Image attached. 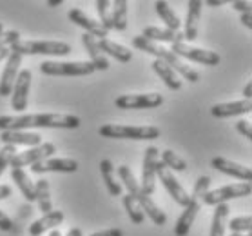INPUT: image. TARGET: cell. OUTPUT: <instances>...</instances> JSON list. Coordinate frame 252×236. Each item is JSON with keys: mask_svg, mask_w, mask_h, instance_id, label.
<instances>
[{"mask_svg": "<svg viewBox=\"0 0 252 236\" xmlns=\"http://www.w3.org/2000/svg\"><path fill=\"white\" fill-rule=\"evenodd\" d=\"M80 118L75 115H18L0 116L2 131H28L33 127H60L76 129L80 127Z\"/></svg>", "mask_w": 252, "mask_h": 236, "instance_id": "6da1fadb", "label": "cell"}, {"mask_svg": "<svg viewBox=\"0 0 252 236\" xmlns=\"http://www.w3.org/2000/svg\"><path fill=\"white\" fill-rule=\"evenodd\" d=\"M132 46L136 47V49H140V51H145V53H149V55H155L158 60L165 62L167 66H169V67L176 73V75L180 73L185 80L192 82V84L200 80V73L192 69V67H190L185 60H182L180 57H176L171 49H167V47L160 46V44H155V42L145 40L143 36H134V38H132Z\"/></svg>", "mask_w": 252, "mask_h": 236, "instance_id": "7a4b0ae2", "label": "cell"}, {"mask_svg": "<svg viewBox=\"0 0 252 236\" xmlns=\"http://www.w3.org/2000/svg\"><path fill=\"white\" fill-rule=\"evenodd\" d=\"M209 185H211V178L209 176H200L198 182H196L194 189L189 195V203L187 207H184V213L180 214V218L176 220V225H174V236H187L189 235L190 227L194 224L196 216L201 209V198L209 191Z\"/></svg>", "mask_w": 252, "mask_h": 236, "instance_id": "3957f363", "label": "cell"}, {"mask_svg": "<svg viewBox=\"0 0 252 236\" xmlns=\"http://www.w3.org/2000/svg\"><path fill=\"white\" fill-rule=\"evenodd\" d=\"M100 136L116 140H156L160 138V127L156 126H124V124H105L98 129Z\"/></svg>", "mask_w": 252, "mask_h": 236, "instance_id": "277c9868", "label": "cell"}, {"mask_svg": "<svg viewBox=\"0 0 252 236\" xmlns=\"http://www.w3.org/2000/svg\"><path fill=\"white\" fill-rule=\"evenodd\" d=\"M11 51H17L20 55H49V57H65L71 53V46L67 42H31V40H18L13 46H9Z\"/></svg>", "mask_w": 252, "mask_h": 236, "instance_id": "5b68a950", "label": "cell"}, {"mask_svg": "<svg viewBox=\"0 0 252 236\" xmlns=\"http://www.w3.org/2000/svg\"><path fill=\"white\" fill-rule=\"evenodd\" d=\"M42 75L47 76H89L94 73L91 62H46L40 64Z\"/></svg>", "mask_w": 252, "mask_h": 236, "instance_id": "8992f818", "label": "cell"}, {"mask_svg": "<svg viewBox=\"0 0 252 236\" xmlns=\"http://www.w3.org/2000/svg\"><path fill=\"white\" fill-rule=\"evenodd\" d=\"M251 193H252V187L249 182L230 184V185H225V187H220V189L207 191L205 195H203V198H201V203H205V205H220V203H227L232 198L249 196Z\"/></svg>", "mask_w": 252, "mask_h": 236, "instance_id": "52a82bcc", "label": "cell"}, {"mask_svg": "<svg viewBox=\"0 0 252 236\" xmlns=\"http://www.w3.org/2000/svg\"><path fill=\"white\" fill-rule=\"evenodd\" d=\"M55 153H57L55 144H51V142H44V144L36 145V147H29L28 151L17 153V155L11 158L9 167H11V169L13 167L22 169L24 166H33V164H36V162L47 160V158H51Z\"/></svg>", "mask_w": 252, "mask_h": 236, "instance_id": "ba28073f", "label": "cell"}, {"mask_svg": "<svg viewBox=\"0 0 252 236\" xmlns=\"http://www.w3.org/2000/svg\"><path fill=\"white\" fill-rule=\"evenodd\" d=\"M163 104V97L160 93H147V95H120L115 100L118 109H155Z\"/></svg>", "mask_w": 252, "mask_h": 236, "instance_id": "9c48e42d", "label": "cell"}, {"mask_svg": "<svg viewBox=\"0 0 252 236\" xmlns=\"http://www.w3.org/2000/svg\"><path fill=\"white\" fill-rule=\"evenodd\" d=\"M171 51L180 57L182 60H192V62L203 64V66H218L220 64V55L214 51H207V49H200V47H192L185 42L180 44H171Z\"/></svg>", "mask_w": 252, "mask_h": 236, "instance_id": "30bf717a", "label": "cell"}, {"mask_svg": "<svg viewBox=\"0 0 252 236\" xmlns=\"http://www.w3.org/2000/svg\"><path fill=\"white\" fill-rule=\"evenodd\" d=\"M160 160V151L156 149L155 145H149L145 149V156H143V169H142V185L140 191L143 195H153L156 187V164Z\"/></svg>", "mask_w": 252, "mask_h": 236, "instance_id": "8fae6325", "label": "cell"}, {"mask_svg": "<svg viewBox=\"0 0 252 236\" xmlns=\"http://www.w3.org/2000/svg\"><path fill=\"white\" fill-rule=\"evenodd\" d=\"M156 176L160 178V182L163 184L167 191H169V195L172 196V200L176 202L178 205H182V207H187V203H189V193L182 187V184L174 178V174L172 171H169L160 160L156 164Z\"/></svg>", "mask_w": 252, "mask_h": 236, "instance_id": "7c38bea8", "label": "cell"}, {"mask_svg": "<svg viewBox=\"0 0 252 236\" xmlns=\"http://www.w3.org/2000/svg\"><path fill=\"white\" fill-rule=\"evenodd\" d=\"M29 86H31V73H29V69H22L18 73L11 91V107L17 113H24L28 109Z\"/></svg>", "mask_w": 252, "mask_h": 236, "instance_id": "4fadbf2b", "label": "cell"}, {"mask_svg": "<svg viewBox=\"0 0 252 236\" xmlns=\"http://www.w3.org/2000/svg\"><path fill=\"white\" fill-rule=\"evenodd\" d=\"M20 64H22V55L9 49L6 69H4L2 78H0V97H9L11 95L15 80H17L18 73H20Z\"/></svg>", "mask_w": 252, "mask_h": 236, "instance_id": "5bb4252c", "label": "cell"}, {"mask_svg": "<svg viewBox=\"0 0 252 236\" xmlns=\"http://www.w3.org/2000/svg\"><path fill=\"white\" fill-rule=\"evenodd\" d=\"M31 171L34 174L42 173H76L78 162L73 158H47V160L36 162L31 166Z\"/></svg>", "mask_w": 252, "mask_h": 236, "instance_id": "9a60e30c", "label": "cell"}, {"mask_svg": "<svg viewBox=\"0 0 252 236\" xmlns=\"http://www.w3.org/2000/svg\"><path fill=\"white\" fill-rule=\"evenodd\" d=\"M211 166L214 167V169L221 171L223 174H229V176H234V178L241 180V182H249V184H251V180H252L251 167H245V166H241V164H236V162H232V160H227L223 156H214L211 160Z\"/></svg>", "mask_w": 252, "mask_h": 236, "instance_id": "2e32d148", "label": "cell"}, {"mask_svg": "<svg viewBox=\"0 0 252 236\" xmlns=\"http://www.w3.org/2000/svg\"><path fill=\"white\" fill-rule=\"evenodd\" d=\"M67 17L71 22H75L76 26H80V28L86 29V33L91 35L93 38L96 36V38L103 40V38H107V35H109V31H105V29L102 28V24L89 18L82 9H71V11L67 13Z\"/></svg>", "mask_w": 252, "mask_h": 236, "instance_id": "e0dca14e", "label": "cell"}, {"mask_svg": "<svg viewBox=\"0 0 252 236\" xmlns=\"http://www.w3.org/2000/svg\"><path fill=\"white\" fill-rule=\"evenodd\" d=\"M187 18H185V29H184V42H194L198 38V22L201 17V7L203 2L200 0H190L187 4Z\"/></svg>", "mask_w": 252, "mask_h": 236, "instance_id": "ac0fdd59", "label": "cell"}, {"mask_svg": "<svg viewBox=\"0 0 252 236\" xmlns=\"http://www.w3.org/2000/svg\"><path fill=\"white\" fill-rule=\"evenodd\" d=\"M0 140L4 145H28V147H36L42 144V136L38 133L29 131H2L0 133Z\"/></svg>", "mask_w": 252, "mask_h": 236, "instance_id": "d6986e66", "label": "cell"}, {"mask_svg": "<svg viewBox=\"0 0 252 236\" xmlns=\"http://www.w3.org/2000/svg\"><path fill=\"white\" fill-rule=\"evenodd\" d=\"M252 111L251 100H240V102H229V104H216L211 107V115L214 118H230V116L247 115Z\"/></svg>", "mask_w": 252, "mask_h": 236, "instance_id": "ffe728a7", "label": "cell"}, {"mask_svg": "<svg viewBox=\"0 0 252 236\" xmlns=\"http://www.w3.org/2000/svg\"><path fill=\"white\" fill-rule=\"evenodd\" d=\"M82 44H84L87 55H89V58H91L89 62L93 64L94 71H107L109 69V60H107V57L100 51L96 38H93L91 35L84 33V35H82Z\"/></svg>", "mask_w": 252, "mask_h": 236, "instance_id": "44dd1931", "label": "cell"}, {"mask_svg": "<svg viewBox=\"0 0 252 236\" xmlns=\"http://www.w3.org/2000/svg\"><path fill=\"white\" fill-rule=\"evenodd\" d=\"M142 36L149 42H169V44H180L184 42V33L182 31H171V29H160L155 26H149L142 31Z\"/></svg>", "mask_w": 252, "mask_h": 236, "instance_id": "7402d4cb", "label": "cell"}, {"mask_svg": "<svg viewBox=\"0 0 252 236\" xmlns=\"http://www.w3.org/2000/svg\"><path fill=\"white\" fill-rule=\"evenodd\" d=\"M134 198H136V202L140 203V207H142L143 214H147L153 224H155V225H165L167 214L163 213L158 205H156V202L153 200L149 195H143L142 191H140L138 195H134Z\"/></svg>", "mask_w": 252, "mask_h": 236, "instance_id": "603a6c76", "label": "cell"}, {"mask_svg": "<svg viewBox=\"0 0 252 236\" xmlns=\"http://www.w3.org/2000/svg\"><path fill=\"white\" fill-rule=\"evenodd\" d=\"M63 222V213L62 211H51V213L44 214L42 218L29 225V235L31 236H42L46 231L57 229V225Z\"/></svg>", "mask_w": 252, "mask_h": 236, "instance_id": "cb8c5ba5", "label": "cell"}, {"mask_svg": "<svg viewBox=\"0 0 252 236\" xmlns=\"http://www.w3.org/2000/svg\"><path fill=\"white\" fill-rule=\"evenodd\" d=\"M11 178H13V182L17 184L18 189H20L22 196L29 202V203L36 200V196H34V182L29 178V174L24 173V169L13 167V169H11Z\"/></svg>", "mask_w": 252, "mask_h": 236, "instance_id": "d4e9b609", "label": "cell"}, {"mask_svg": "<svg viewBox=\"0 0 252 236\" xmlns=\"http://www.w3.org/2000/svg\"><path fill=\"white\" fill-rule=\"evenodd\" d=\"M98 47H100V51L105 55H111L113 58H116L118 62H131L132 60V53L127 49L126 46H120V44H116V42L109 40V38H103V40H98Z\"/></svg>", "mask_w": 252, "mask_h": 236, "instance_id": "484cf974", "label": "cell"}, {"mask_svg": "<svg viewBox=\"0 0 252 236\" xmlns=\"http://www.w3.org/2000/svg\"><path fill=\"white\" fill-rule=\"evenodd\" d=\"M153 71L160 76L161 80L165 82V86L169 87V89H172V91L182 89V80L178 78L176 73H174V71H172L165 62H161V60H158V58H156L155 62H153Z\"/></svg>", "mask_w": 252, "mask_h": 236, "instance_id": "4316f807", "label": "cell"}, {"mask_svg": "<svg viewBox=\"0 0 252 236\" xmlns=\"http://www.w3.org/2000/svg\"><path fill=\"white\" fill-rule=\"evenodd\" d=\"M100 173H102V178L105 182V187L109 191L111 196H120L122 195V185L116 182L115 178V166L109 158L100 162Z\"/></svg>", "mask_w": 252, "mask_h": 236, "instance_id": "83f0119b", "label": "cell"}, {"mask_svg": "<svg viewBox=\"0 0 252 236\" xmlns=\"http://www.w3.org/2000/svg\"><path fill=\"white\" fill-rule=\"evenodd\" d=\"M34 196L38 200V205H40V211L44 214L51 213L53 211V203H51V196H49V182L46 178H40L34 182Z\"/></svg>", "mask_w": 252, "mask_h": 236, "instance_id": "f1b7e54d", "label": "cell"}, {"mask_svg": "<svg viewBox=\"0 0 252 236\" xmlns=\"http://www.w3.org/2000/svg\"><path fill=\"white\" fill-rule=\"evenodd\" d=\"M126 0H116L113 4V13H111V24H113V29L116 31H126L127 29V15H129V9H127Z\"/></svg>", "mask_w": 252, "mask_h": 236, "instance_id": "f546056e", "label": "cell"}, {"mask_svg": "<svg viewBox=\"0 0 252 236\" xmlns=\"http://www.w3.org/2000/svg\"><path fill=\"white\" fill-rule=\"evenodd\" d=\"M229 205L227 203H220L216 205L214 216H212L211 225V236H225V227H227V216H229Z\"/></svg>", "mask_w": 252, "mask_h": 236, "instance_id": "4dcf8cb0", "label": "cell"}, {"mask_svg": "<svg viewBox=\"0 0 252 236\" xmlns=\"http://www.w3.org/2000/svg\"><path fill=\"white\" fill-rule=\"evenodd\" d=\"M155 7H156L158 17H160L161 20L167 24V29H171V31H178V29H180L182 22H180V18H178L176 13L169 7V4H167V2H156Z\"/></svg>", "mask_w": 252, "mask_h": 236, "instance_id": "1f68e13d", "label": "cell"}, {"mask_svg": "<svg viewBox=\"0 0 252 236\" xmlns=\"http://www.w3.org/2000/svg\"><path fill=\"white\" fill-rule=\"evenodd\" d=\"M161 164L169 169V171H176V173H184L185 169H187V162L182 158V156H178L174 151L167 149L161 153Z\"/></svg>", "mask_w": 252, "mask_h": 236, "instance_id": "d6a6232c", "label": "cell"}, {"mask_svg": "<svg viewBox=\"0 0 252 236\" xmlns=\"http://www.w3.org/2000/svg\"><path fill=\"white\" fill-rule=\"evenodd\" d=\"M124 207H126V211H127V214H129V218H131L132 224L140 225L143 220H145V214H143L140 203H138L136 198H134L132 195L124 196Z\"/></svg>", "mask_w": 252, "mask_h": 236, "instance_id": "836d02e7", "label": "cell"}, {"mask_svg": "<svg viewBox=\"0 0 252 236\" xmlns=\"http://www.w3.org/2000/svg\"><path fill=\"white\" fill-rule=\"evenodd\" d=\"M116 173H118V178H120V182L127 187V191H129V195H138L140 193V184L136 182V178H134V174H132L131 167L129 166H120L118 169H116Z\"/></svg>", "mask_w": 252, "mask_h": 236, "instance_id": "e575fe53", "label": "cell"}, {"mask_svg": "<svg viewBox=\"0 0 252 236\" xmlns=\"http://www.w3.org/2000/svg\"><path fill=\"white\" fill-rule=\"evenodd\" d=\"M229 229L230 233H238V235H241V233H251L252 229V216H238V218H232L229 222Z\"/></svg>", "mask_w": 252, "mask_h": 236, "instance_id": "d590c367", "label": "cell"}, {"mask_svg": "<svg viewBox=\"0 0 252 236\" xmlns=\"http://www.w3.org/2000/svg\"><path fill=\"white\" fill-rule=\"evenodd\" d=\"M109 2L107 0H98L96 7H98V15H100V20H102V28L105 31H111L113 29V24H111V11H109Z\"/></svg>", "mask_w": 252, "mask_h": 236, "instance_id": "8d00e7d4", "label": "cell"}, {"mask_svg": "<svg viewBox=\"0 0 252 236\" xmlns=\"http://www.w3.org/2000/svg\"><path fill=\"white\" fill-rule=\"evenodd\" d=\"M17 153H18L17 147H13V145H4V147L0 149V176L4 174L6 167H9L11 158L17 155Z\"/></svg>", "mask_w": 252, "mask_h": 236, "instance_id": "74e56055", "label": "cell"}, {"mask_svg": "<svg viewBox=\"0 0 252 236\" xmlns=\"http://www.w3.org/2000/svg\"><path fill=\"white\" fill-rule=\"evenodd\" d=\"M18 40H20V33L18 31H4L0 35V47H9Z\"/></svg>", "mask_w": 252, "mask_h": 236, "instance_id": "f35d334b", "label": "cell"}, {"mask_svg": "<svg viewBox=\"0 0 252 236\" xmlns=\"http://www.w3.org/2000/svg\"><path fill=\"white\" fill-rule=\"evenodd\" d=\"M236 129L245 136L249 142L252 140V127H251V122H247V120H238L236 122Z\"/></svg>", "mask_w": 252, "mask_h": 236, "instance_id": "ab89813d", "label": "cell"}, {"mask_svg": "<svg viewBox=\"0 0 252 236\" xmlns=\"http://www.w3.org/2000/svg\"><path fill=\"white\" fill-rule=\"evenodd\" d=\"M0 229L7 231V233L15 231V224H13V220L9 218L6 213H2V211H0Z\"/></svg>", "mask_w": 252, "mask_h": 236, "instance_id": "60d3db41", "label": "cell"}, {"mask_svg": "<svg viewBox=\"0 0 252 236\" xmlns=\"http://www.w3.org/2000/svg\"><path fill=\"white\" fill-rule=\"evenodd\" d=\"M89 236H124V231L115 227V229H105V231H98V233H93Z\"/></svg>", "mask_w": 252, "mask_h": 236, "instance_id": "b9f144b4", "label": "cell"}, {"mask_svg": "<svg viewBox=\"0 0 252 236\" xmlns=\"http://www.w3.org/2000/svg\"><path fill=\"white\" fill-rule=\"evenodd\" d=\"M232 7H234V9H238V11H241V15H243V13H251V4H249V2H240V0H234V2H232Z\"/></svg>", "mask_w": 252, "mask_h": 236, "instance_id": "7bdbcfd3", "label": "cell"}, {"mask_svg": "<svg viewBox=\"0 0 252 236\" xmlns=\"http://www.w3.org/2000/svg\"><path fill=\"white\" fill-rule=\"evenodd\" d=\"M11 187L9 185H6V184H2L0 185V200H6V198H9L11 196Z\"/></svg>", "mask_w": 252, "mask_h": 236, "instance_id": "ee69618b", "label": "cell"}, {"mask_svg": "<svg viewBox=\"0 0 252 236\" xmlns=\"http://www.w3.org/2000/svg\"><path fill=\"white\" fill-rule=\"evenodd\" d=\"M241 24L251 29L252 28V13H243V15H241Z\"/></svg>", "mask_w": 252, "mask_h": 236, "instance_id": "f6af8a7d", "label": "cell"}, {"mask_svg": "<svg viewBox=\"0 0 252 236\" xmlns=\"http://www.w3.org/2000/svg\"><path fill=\"white\" fill-rule=\"evenodd\" d=\"M252 97V82H249L245 86V89H243V100H251Z\"/></svg>", "mask_w": 252, "mask_h": 236, "instance_id": "bcb514c9", "label": "cell"}, {"mask_svg": "<svg viewBox=\"0 0 252 236\" xmlns=\"http://www.w3.org/2000/svg\"><path fill=\"white\" fill-rule=\"evenodd\" d=\"M225 4V0H207V6H211V7H220V6H223Z\"/></svg>", "mask_w": 252, "mask_h": 236, "instance_id": "7dc6e473", "label": "cell"}, {"mask_svg": "<svg viewBox=\"0 0 252 236\" xmlns=\"http://www.w3.org/2000/svg\"><path fill=\"white\" fill-rule=\"evenodd\" d=\"M65 236H84V233H82L80 227H73V229L69 231V233Z\"/></svg>", "mask_w": 252, "mask_h": 236, "instance_id": "c3c4849f", "label": "cell"}, {"mask_svg": "<svg viewBox=\"0 0 252 236\" xmlns=\"http://www.w3.org/2000/svg\"><path fill=\"white\" fill-rule=\"evenodd\" d=\"M9 57V47H0V62Z\"/></svg>", "mask_w": 252, "mask_h": 236, "instance_id": "681fc988", "label": "cell"}, {"mask_svg": "<svg viewBox=\"0 0 252 236\" xmlns=\"http://www.w3.org/2000/svg\"><path fill=\"white\" fill-rule=\"evenodd\" d=\"M47 6H49V7H57V6H62V0H49V2H47Z\"/></svg>", "mask_w": 252, "mask_h": 236, "instance_id": "f907efd6", "label": "cell"}, {"mask_svg": "<svg viewBox=\"0 0 252 236\" xmlns=\"http://www.w3.org/2000/svg\"><path fill=\"white\" fill-rule=\"evenodd\" d=\"M49 236H62V235H60V231H58V229H53Z\"/></svg>", "mask_w": 252, "mask_h": 236, "instance_id": "816d5d0a", "label": "cell"}, {"mask_svg": "<svg viewBox=\"0 0 252 236\" xmlns=\"http://www.w3.org/2000/svg\"><path fill=\"white\" fill-rule=\"evenodd\" d=\"M4 33V26H2V22H0V35Z\"/></svg>", "mask_w": 252, "mask_h": 236, "instance_id": "f5cc1de1", "label": "cell"}, {"mask_svg": "<svg viewBox=\"0 0 252 236\" xmlns=\"http://www.w3.org/2000/svg\"><path fill=\"white\" fill-rule=\"evenodd\" d=\"M230 236H241V235H238V233H230Z\"/></svg>", "mask_w": 252, "mask_h": 236, "instance_id": "db71d44e", "label": "cell"}, {"mask_svg": "<svg viewBox=\"0 0 252 236\" xmlns=\"http://www.w3.org/2000/svg\"><path fill=\"white\" fill-rule=\"evenodd\" d=\"M245 236H252V235H251V233H247V235H245Z\"/></svg>", "mask_w": 252, "mask_h": 236, "instance_id": "11a10c76", "label": "cell"}]
</instances>
